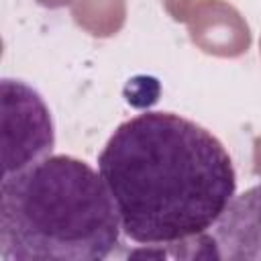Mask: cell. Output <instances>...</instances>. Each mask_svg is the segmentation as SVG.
I'll return each mask as SVG.
<instances>
[{"instance_id":"obj_7","label":"cell","mask_w":261,"mask_h":261,"mask_svg":"<svg viewBox=\"0 0 261 261\" xmlns=\"http://www.w3.org/2000/svg\"><path fill=\"white\" fill-rule=\"evenodd\" d=\"M41 6H47V8H57V6H63V4H67V2H71V0H37Z\"/></svg>"},{"instance_id":"obj_2","label":"cell","mask_w":261,"mask_h":261,"mask_svg":"<svg viewBox=\"0 0 261 261\" xmlns=\"http://www.w3.org/2000/svg\"><path fill=\"white\" fill-rule=\"evenodd\" d=\"M120 232L104 179L77 157L47 155L2 177V261H102Z\"/></svg>"},{"instance_id":"obj_1","label":"cell","mask_w":261,"mask_h":261,"mask_svg":"<svg viewBox=\"0 0 261 261\" xmlns=\"http://www.w3.org/2000/svg\"><path fill=\"white\" fill-rule=\"evenodd\" d=\"M124 237L143 247H177L208 232L237 190L224 145L173 112H141L98 155Z\"/></svg>"},{"instance_id":"obj_4","label":"cell","mask_w":261,"mask_h":261,"mask_svg":"<svg viewBox=\"0 0 261 261\" xmlns=\"http://www.w3.org/2000/svg\"><path fill=\"white\" fill-rule=\"evenodd\" d=\"M208 251L214 259H261V184L230 200L208 230Z\"/></svg>"},{"instance_id":"obj_3","label":"cell","mask_w":261,"mask_h":261,"mask_svg":"<svg viewBox=\"0 0 261 261\" xmlns=\"http://www.w3.org/2000/svg\"><path fill=\"white\" fill-rule=\"evenodd\" d=\"M2 128H4V175L20 171L51 155L55 130L51 112L41 94L22 80L4 77Z\"/></svg>"},{"instance_id":"obj_6","label":"cell","mask_w":261,"mask_h":261,"mask_svg":"<svg viewBox=\"0 0 261 261\" xmlns=\"http://www.w3.org/2000/svg\"><path fill=\"white\" fill-rule=\"evenodd\" d=\"M255 173L261 175V137L255 141Z\"/></svg>"},{"instance_id":"obj_5","label":"cell","mask_w":261,"mask_h":261,"mask_svg":"<svg viewBox=\"0 0 261 261\" xmlns=\"http://www.w3.org/2000/svg\"><path fill=\"white\" fill-rule=\"evenodd\" d=\"M214 33L210 53L216 55H239L247 51L249 47V29L241 20L239 12L222 2H210L206 0L202 4V14L198 16V22L192 24V39L202 49L208 43L210 35Z\"/></svg>"}]
</instances>
